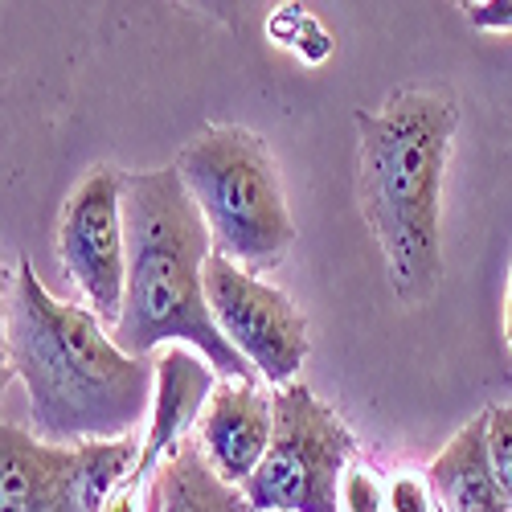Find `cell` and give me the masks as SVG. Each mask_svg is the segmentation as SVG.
Segmentation results:
<instances>
[{
	"instance_id": "obj_1",
	"label": "cell",
	"mask_w": 512,
	"mask_h": 512,
	"mask_svg": "<svg viewBox=\"0 0 512 512\" xmlns=\"http://www.w3.org/2000/svg\"><path fill=\"white\" fill-rule=\"evenodd\" d=\"M5 357L25 386L29 431L41 443L127 439L152 414V357L123 353L91 308L62 304L25 259L5 291Z\"/></svg>"
},
{
	"instance_id": "obj_2",
	"label": "cell",
	"mask_w": 512,
	"mask_h": 512,
	"mask_svg": "<svg viewBox=\"0 0 512 512\" xmlns=\"http://www.w3.org/2000/svg\"><path fill=\"white\" fill-rule=\"evenodd\" d=\"M127 226V291L123 316L111 328L115 345L132 357H156L168 345L201 353L222 381H254L259 373L213 324L205 267L213 234L189 197L177 164L127 173L123 181Z\"/></svg>"
},
{
	"instance_id": "obj_3",
	"label": "cell",
	"mask_w": 512,
	"mask_h": 512,
	"mask_svg": "<svg viewBox=\"0 0 512 512\" xmlns=\"http://www.w3.org/2000/svg\"><path fill=\"white\" fill-rule=\"evenodd\" d=\"M357 189L402 304H426L443 283V177L459 107L443 91H398L357 111Z\"/></svg>"
},
{
	"instance_id": "obj_4",
	"label": "cell",
	"mask_w": 512,
	"mask_h": 512,
	"mask_svg": "<svg viewBox=\"0 0 512 512\" xmlns=\"http://www.w3.org/2000/svg\"><path fill=\"white\" fill-rule=\"evenodd\" d=\"M177 173L197 201L218 254L246 271H267L287 254L295 222L279 168L254 132L234 123L205 127L177 156Z\"/></svg>"
},
{
	"instance_id": "obj_5",
	"label": "cell",
	"mask_w": 512,
	"mask_h": 512,
	"mask_svg": "<svg viewBox=\"0 0 512 512\" xmlns=\"http://www.w3.org/2000/svg\"><path fill=\"white\" fill-rule=\"evenodd\" d=\"M275 435L242 496L254 512H336L357 439L332 406H324L304 381L271 394Z\"/></svg>"
},
{
	"instance_id": "obj_6",
	"label": "cell",
	"mask_w": 512,
	"mask_h": 512,
	"mask_svg": "<svg viewBox=\"0 0 512 512\" xmlns=\"http://www.w3.org/2000/svg\"><path fill=\"white\" fill-rule=\"evenodd\" d=\"M205 295L213 324L250 361V369L275 390L291 386V377L308 361V320L291 304V295L218 250L205 267Z\"/></svg>"
},
{
	"instance_id": "obj_7",
	"label": "cell",
	"mask_w": 512,
	"mask_h": 512,
	"mask_svg": "<svg viewBox=\"0 0 512 512\" xmlns=\"http://www.w3.org/2000/svg\"><path fill=\"white\" fill-rule=\"evenodd\" d=\"M123 181L127 173L95 164L82 177L58 218V259L87 308L103 324H119L127 291V226H123Z\"/></svg>"
},
{
	"instance_id": "obj_8",
	"label": "cell",
	"mask_w": 512,
	"mask_h": 512,
	"mask_svg": "<svg viewBox=\"0 0 512 512\" xmlns=\"http://www.w3.org/2000/svg\"><path fill=\"white\" fill-rule=\"evenodd\" d=\"M156 365V394H152V414H148V435L140 447V463H136V480L156 484L160 467L173 459L193 435L209 410V398L218 390V373L213 365L193 353L189 345H168L152 357Z\"/></svg>"
},
{
	"instance_id": "obj_9",
	"label": "cell",
	"mask_w": 512,
	"mask_h": 512,
	"mask_svg": "<svg viewBox=\"0 0 512 512\" xmlns=\"http://www.w3.org/2000/svg\"><path fill=\"white\" fill-rule=\"evenodd\" d=\"M275 435V402L259 381H218L209 410L197 426V439L226 484L242 488L267 459Z\"/></svg>"
},
{
	"instance_id": "obj_10",
	"label": "cell",
	"mask_w": 512,
	"mask_h": 512,
	"mask_svg": "<svg viewBox=\"0 0 512 512\" xmlns=\"http://www.w3.org/2000/svg\"><path fill=\"white\" fill-rule=\"evenodd\" d=\"M0 512H87L74 480V447L41 443L21 422L0 426Z\"/></svg>"
},
{
	"instance_id": "obj_11",
	"label": "cell",
	"mask_w": 512,
	"mask_h": 512,
	"mask_svg": "<svg viewBox=\"0 0 512 512\" xmlns=\"http://www.w3.org/2000/svg\"><path fill=\"white\" fill-rule=\"evenodd\" d=\"M426 484L443 512H512L488 455V414L472 418L426 467Z\"/></svg>"
},
{
	"instance_id": "obj_12",
	"label": "cell",
	"mask_w": 512,
	"mask_h": 512,
	"mask_svg": "<svg viewBox=\"0 0 512 512\" xmlns=\"http://www.w3.org/2000/svg\"><path fill=\"white\" fill-rule=\"evenodd\" d=\"M160 512H254L242 488L226 484L193 435L160 467Z\"/></svg>"
},
{
	"instance_id": "obj_13",
	"label": "cell",
	"mask_w": 512,
	"mask_h": 512,
	"mask_svg": "<svg viewBox=\"0 0 512 512\" xmlns=\"http://www.w3.org/2000/svg\"><path fill=\"white\" fill-rule=\"evenodd\" d=\"M140 447L132 435L127 439H103V443H78L74 447V480H78V500L87 512H103L115 488L136 472Z\"/></svg>"
},
{
	"instance_id": "obj_14",
	"label": "cell",
	"mask_w": 512,
	"mask_h": 512,
	"mask_svg": "<svg viewBox=\"0 0 512 512\" xmlns=\"http://www.w3.org/2000/svg\"><path fill=\"white\" fill-rule=\"evenodd\" d=\"M488 414V455H492V472L512 504V406H492Z\"/></svg>"
},
{
	"instance_id": "obj_15",
	"label": "cell",
	"mask_w": 512,
	"mask_h": 512,
	"mask_svg": "<svg viewBox=\"0 0 512 512\" xmlns=\"http://www.w3.org/2000/svg\"><path fill=\"white\" fill-rule=\"evenodd\" d=\"M340 496H345V500H340V504H345V512H381V508H386V492L377 488L373 472H365V467H349Z\"/></svg>"
},
{
	"instance_id": "obj_16",
	"label": "cell",
	"mask_w": 512,
	"mask_h": 512,
	"mask_svg": "<svg viewBox=\"0 0 512 512\" xmlns=\"http://www.w3.org/2000/svg\"><path fill=\"white\" fill-rule=\"evenodd\" d=\"M390 512H435V492L418 476H398L386 492Z\"/></svg>"
},
{
	"instance_id": "obj_17",
	"label": "cell",
	"mask_w": 512,
	"mask_h": 512,
	"mask_svg": "<svg viewBox=\"0 0 512 512\" xmlns=\"http://www.w3.org/2000/svg\"><path fill=\"white\" fill-rule=\"evenodd\" d=\"M467 21L484 33H504L512 29V0H492V5H463Z\"/></svg>"
},
{
	"instance_id": "obj_18",
	"label": "cell",
	"mask_w": 512,
	"mask_h": 512,
	"mask_svg": "<svg viewBox=\"0 0 512 512\" xmlns=\"http://www.w3.org/2000/svg\"><path fill=\"white\" fill-rule=\"evenodd\" d=\"M504 336H508V349H512V271H508V304H504Z\"/></svg>"
},
{
	"instance_id": "obj_19",
	"label": "cell",
	"mask_w": 512,
	"mask_h": 512,
	"mask_svg": "<svg viewBox=\"0 0 512 512\" xmlns=\"http://www.w3.org/2000/svg\"><path fill=\"white\" fill-rule=\"evenodd\" d=\"M508 386H512V377H508Z\"/></svg>"
}]
</instances>
